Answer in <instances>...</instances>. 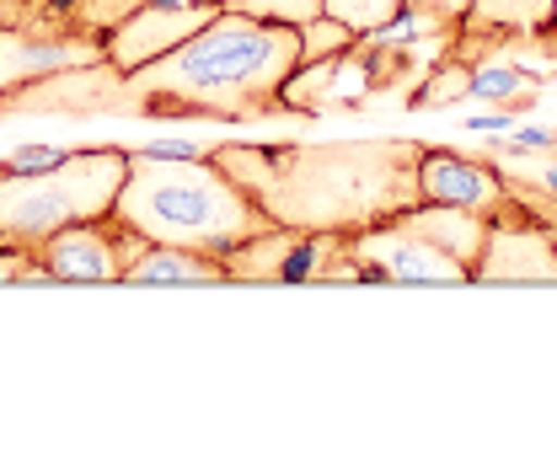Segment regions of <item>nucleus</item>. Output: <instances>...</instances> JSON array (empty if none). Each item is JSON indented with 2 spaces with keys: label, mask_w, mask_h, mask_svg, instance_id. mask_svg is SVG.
Here are the masks:
<instances>
[{
  "label": "nucleus",
  "mask_w": 557,
  "mask_h": 471,
  "mask_svg": "<svg viewBox=\"0 0 557 471\" xmlns=\"http://www.w3.org/2000/svg\"><path fill=\"white\" fill-rule=\"evenodd\" d=\"M225 5H231V0H145L135 16H124V22L102 38V60L129 75V70L161 60L166 49H177L183 38H194Z\"/></svg>",
  "instance_id": "0eeeda50"
},
{
  "label": "nucleus",
  "mask_w": 557,
  "mask_h": 471,
  "mask_svg": "<svg viewBox=\"0 0 557 471\" xmlns=\"http://www.w3.org/2000/svg\"><path fill=\"white\" fill-rule=\"evenodd\" d=\"M553 22H557V5H553Z\"/></svg>",
  "instance_id": "412c9836"
},
{
  "label": "nucleus",
  "mask_w": 557,
  "mask_h": 471,
  "mask_svg": "<svg viewBox=\"0 0 557 471\" xmlns=\"http://www.w3.org/2000/svg\"><path fill=\"white\" fill-rule=\"evenodd\" d=\"M139 241L129 225H119L113 214L102 220H81L54 231L38 247V263L49 269V278H70V284H124V269L139 258Z\"/></svg>",
  "instance_id": "423d86ee"
},
{
  "label": "nucleus",
  "mask_w": 557,
  "mask_h": 471,
  "mask_svg": "<svg viewBox=\"0 0 557 471\" xmlns=\"http://www.w3.org/2000/svg\"><path fill=\"white\" fill-rule=\"evenodd\" d=\"M354 27L338 22V16H311V22H300V65H317V60H338L344 49H354Z\"/></svg>",
  "instance_id": "4468645a"
},
{
  "label": "nucleus",
  "mask_w": 557,
  "mask_h": 471,
  "mask_svg": "<svg viewBox=\"0 0 557 471\" xmlns=\"http://www.w3.org/2000/svg\"><path fill=\"white\" fill-rule=\"evenodd\" d=\"M54 161H60V150H16L5 166L11 172H38V166H54Z\"/></svg>",
  "instance_id": "6ab92c4d"
},
{
  "label": "nucleus",
  "mask_w": 557,
  "mask_h": 471,
  "mask_svg": "<svg viewBox=\"0 0 557 471\" xmlns=\"http://www.w3.org/2000/svg\"><path fill=\"white\" fill-rule=\"evenodd\" d=\"M542 225H547V236H553V241H557V203H553V209H547V214H542Z\"/></svg>",
  "instance_id": "aec40b11"
},
{
  "label": "nucleus",
  "mask_w": 557,
  "mask_h": 471,
  "mask_svg": "<svg viewBox=\"0 0 557 471\" xmlns=\"http://www.w3.org/2000/svg\"><path fill=\"white\" fill-rule=\"evenodd\" d=\"M236 11L247 16H263V22H284V27H300L311 16H322V0H231Z\"/></svg>",
  "instance_id": "f3484780"
},
{
  "label": "nucleus",
  "mask_w": 557,
  "mask_h": 471,
  "mask_svg": "<svg viewBox=\"0 0 557 471\" xmlns=\"http://www.w3.org/2000/svg\"><path fill=\"white\" fill-rule=\"evenodd\" d=\"M397 220L413 225L418 236H429L434 247H445L467 269H478V258H483V247H487V231H493V220L478 214V209H456V203H429V199L403 209Z\"/></svg>",
  "instance_id": "9d476101"
},
{
  "label": "nucleus",
  "mask_w": 557,
  "mask_h": 471,
  "mask_svg": "<svg viewBox=\"0 0 557 471\" xmlns=\"http://www.w3.org/2000/svg\"><path fill=\"white\" fill-rule=\"evenodd\" d=\"M408 5H418V11H429V16H440V22H461L472 0H408Z\"/></svg>",
  "instance_id": "a211bd4d"
},
{
  "label": "nucleus",
  "mask_w": 557,
  "mask_h": 471,
  "mask_svg": "<svg viewBox=\"0 0 557 471\" xmlns=\"http://www.w3.org/2000/svg\"><path fill=\"white\" fill-rule=\"evenodd\" d=\"M472 278L483 284H557V241L542 220H493Z\"/></svg>",
  "instance_id": "1a4fd4ad"
},
{
  "label": "nucleus",
  "mask_w": 557,
  "mask_h": 471,
  "mask_svg": "<svg viewBox=\"0 0 557 471\" xmlns=\"http://www.w3.org/2000/svg\"><path fill=\"white\" fill-rule=\"evenodd\" d=\"M129 177V150H75L54 166L0 177V236L44 247L54 231L113 214V199Z\"/></svg>",
  "instance_id": "20e7f679"
},
{
  "label": "nucleus",
  "mask_w": 557,
  "mask_h": 471,
  "mask_svg": "<svg viewBox=\"0 0 557 471\" xmlns=\"http://www.w3.org/2000/svg\"><path fill=\"white\" fill-rule=\"evenodd\" d=\"M124 284H231V278H225V263L209 252L145 241L139 258L124 269Z\"/></svg>",
  "instance_id": "f8f14e48"
},
{
  "label": "nucleus",
  "mask_w": 557,
  "mask_h": 471,
  "mask_svg": "<svg viewBox=\"0 0 557 471\" xmlns=\"http://www.w3.org/2000/svg\"><path fill=\"white\" fill-rule=\"evenodd\" d=\"M300 70V27L225 5L194 38L119 80V113L150 119H269Z\"/></svg>",
  "instance_id": "f03ea898"
},
{
  "label": "nucleus",
  "mask_w": 557,
  "mask_h": 471,
  "mask_svg": "<svg viewBox=\"0 0 557 471\" xmlns=\"http://www.w3.org/2000/svg\"><path fill=\"white\" fill-rule=\"evenodd\" d=\"M113 220L129 225L139 241L194 247L209 258H225L231 247L274 225L209 156H161V150L150 156L129 150V177L113 199Z\"/></svg>",
  "instance_id": "7ed1b4c3"
},
{
  "label": "nucleus",
  "mask_w": 557,
  "mask_h": 471,
  "mask_svg": "<svg viewBox=\"0 0 557 471\" xmlns=\"http://www.w3.org/2000/svg\"><path fill=\"white\" fill-rule=\"evenodd\" d=\"M472 91V65L467 60H445V65L429 75V86H423V97H413L418 108H440V102H456V97H467Z\"/></svg>",
  "instance_id": "dca6fc26"
},
{
  "label": "nucleus",
  "mask_w": 557,
  "mask_h": 471,
  "mask_svg": "<svg viewBox=\"0 0 557 471\" xmlns=\"http://www.w3.org/2000/svg\"><path fill=\"white\" fill-rule=\"evenodd\" d=\"M467 97H483V102H515L525 108L536 97V80L531 70H520L515 60H498V65H472V91Z\"/></svg>",
  "instance_id": "ddd939ff"
},
{
  "label": "nucleus",
  "mask_w": 557,
  "mask_h": 471,
  "mask_svg": "<svg viewBox=\"0 0 557 471\" xmlns=\"http://www.w3.org/2000/svg\"><path fill=\"white\" fill-rule=\"evenodd\" d=\"M553 5L557 0H472L467 16L456 22V38L509 44V38L542 33V27H553Z\"/></svg>",
  "instance_id": "9b49d317"
},
{
  "label": "nucleus",
  "mask_w": 557,
  "mask_h": 471,
  "mask_svg": "<svg viewBox=\"0 0 557 471\" xmlns=\"http://www.w3.org/2000/svg\"><path fill=\"white\" fill-rule=\"evenodd\" d=\"M348 258L359 263V273L392 278V284H467L472 278L467 263H456L445 247L418 236L413 225H403L397 214L370 225V231H354L348 236Z\"/></svg>",
  "instance_id": "39448f33"
},
{
  "label": "nucleus",
  "mask_w": 557,
  "mask_h": 471,
  "mask_svg": "<svg viewBox=\"0 0 557 471\" xmlns=\"http://www.w3.org/2000/svg\"><path fill=\"white\" fill-rule=\"evenodd\" d=\"M423 150L408 135L306 139V145H214L209 161L274 225L354 236L423 203Z\"/></svg>",
  "instance_id": "f257e3e1"
},
{
  "label": "nucleus",
  "mask_w": 557,
  "mask_h": 471,
  "mask_svg": "<svg viewBox=\"0 0 557 471\" xmlns=\"http://www.w3.org/2000/svg\"><path fill=\"white\" fill-rule=\"evenodd\" d=\"M403 5H408V0H322V11L338 16V22H348L359 38H364V33H381L386 22H397Z\"/></svg>",
  "instance_id": "2eb2a0df"
},
{
  "label": "nucleus",
  "mask_w": 557,
  "mask_h": 471,
  "mask_svg": "<svg viewBox=\"0 0 557 471\" xmlns=\"http://www.w3.org/2000/svg\"><path fill=\"white\" fill-rule=\"evenodd\" d=\"M418 188L429 203H456V209H478L487 220H531L498 166L472 161V156H456V150H423V166H418Z\"/></svg>",
  "instance_id": "6e6552de"
}]
</instances>
